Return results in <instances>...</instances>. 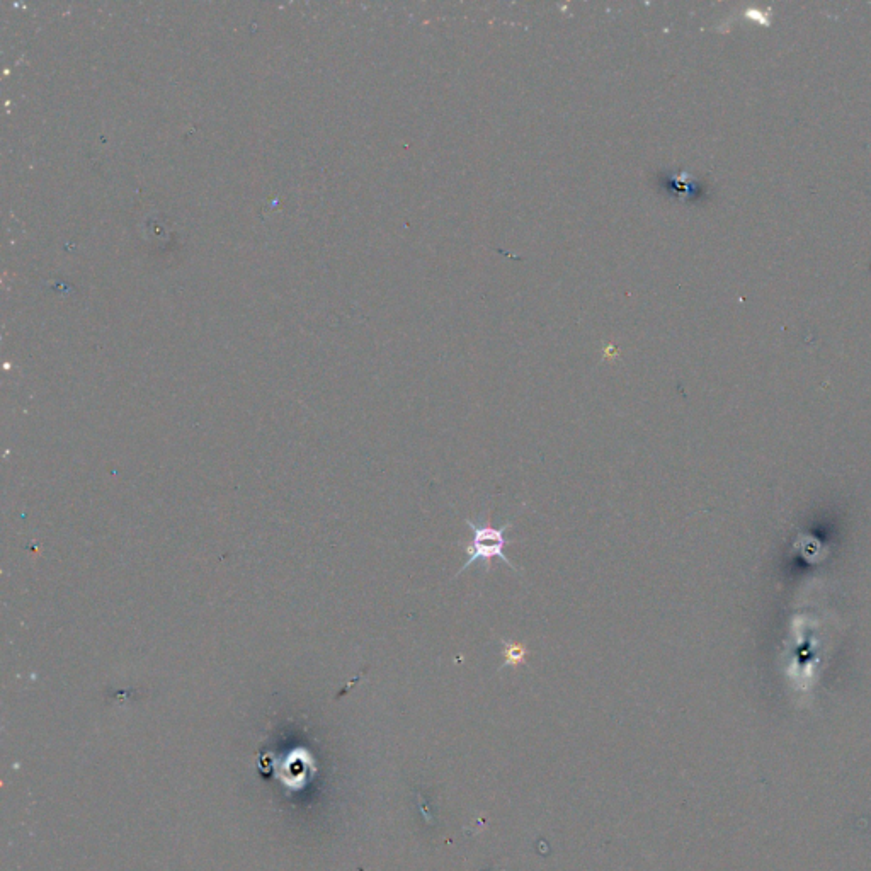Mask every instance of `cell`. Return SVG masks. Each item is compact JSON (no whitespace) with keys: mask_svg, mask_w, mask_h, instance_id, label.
Segmentation results:
<instances>
[{"mask_svg":"<svg viewBox=\"0 0 871 871\" xmlns=\"http://www.w3.org/2000/svg\"><path fill=\"white\" fill-rule=\"evenodd\" d=\"M502 645H504V659H506L504 667H518L526 662V657L530 654L526 645L507 642V640H502Z\"/></svg>","mask_w":871,"mask_h":871,"instance_id":"cell-2","label":"cell"},{"mask_svg":"<svg viewBox=\"0 0 871 871\" xmlns=\"http://www.w3.org/2000/svg\"><path fill=\"white\" fill-rule=\"evenodd\" d=\"M516 518H518V516H516ZM516 518L507 521V523L504 524V526H501V528H497V526L492 524V521H490V513L487 514L485 523H475L473 519H465V523H467L468 528L472 530L473 536L472 540L465 543L467 562L463 564L462 569L456 572V577H460L468 567H472V565L475 564V562H479V560H484L485 570L489 572L494 558H501L502 562H504L509 569L518 572V569L514 567L513 562L506 557V552H504L507 545H509V541H507L506 538V531L513 528V523L516 521Z\"/></svg>","mask_w":871,"mask_h":871,"instance_id":"cell-1","label":"cell"}]
</instances>
